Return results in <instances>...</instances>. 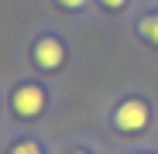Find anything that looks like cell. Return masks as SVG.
<instances>
[{
	"mask_svg": "<svg viewBox=\"0 0 158 154\" xmlns=\"http://www.w3.org/2000/svg\"><path fill=\"white\" fill-rule=\"evenodd\" d=\"M138 31L151 41V45H158V14H151V17H144L141 24H138Z\"/></svg>",
	"mask_w": 158,
	"mask_h": 154,
	"instance_id": "4",
	"label": "cell"
},
{
	"mask_svg": "<svg viewBox=\"0 0 158 154\" xmlns=\"http://www.w3.org/2000/svg\"><path fill=\"white\" fill-rule=\"evenodd\" d=\"M41 110H45V89H41V86L28 82V86H21V89L14 93V113H17V116L31 120V116H38Z\"/></svg>",
	"mask_w": 158,
	"mask_h": 154,
	"instance_id": "2",
	"label": "cell"
},
{
	"mask_svg": "<svg viewBox=\"0 0 158 154\" xmlns=\"http://www.w3.org/2000/svg\"><path fill=\"white\" fill-rule=\"evenodd\" d=\"M62 58H65V51H62V45H59L55 38H41V41L35 45V62H38L41 69H59Z\"/></svg>",
	"mask_w": 158,
	"mask_h": 154,
	"instance_id": "3",
	"label": "cell"
},
{
	"mask_svg": "<svg viewBox=\"0 0 158 154\" xmlns=\"http://www.w3.org/2000/svg\"><path fill=\"white\" fill-rule=\"evenodd\" d=\"M148 120H151L148 103H141V99H127V103H120V106H117V113H114V123L120 127V130H127V134L144 130V127H148Z\"/></svg>",
	"mask_w": 158,
	"mask_h": 154,
	"instance_id": "1",
	"label": "cell"
},
{
	"mask_svg": "<svg viewBox=\"0 0 158 154\" xmlns=\"http://www.w3.org/2000/svg\"><path fill=\"white\" fill-rule=\"evenodd\" d=\"M10 154H41V147H38L35 140H21V144L10 147Z\"/></svg>",
	"mask_w": 158,
	"mask_h": 154,
	"instance_id": "5",
	"label": "cell"
},
{
	"mask_svg": "<svg viewBox=\"0 0 158 154\" xmlns=\"http://www.w3.org/2000/svg\"><path fill=\"white\" fill-rule=\"evenodd\" d=\"M100 4H103V7H110V10H120L127 0H100Z\"/></svg>",
	"mask_w": 158,
	"mask_h": 154,
	"instance_id": "7",
	"label": "cell"
},
{
	"mask_svg": "<svg viewBox=\"0 0 158 154\" xmlns=\"http://www.w3.org/2000/svg\"><path fill=\"white\" fill-rule=\"evenodd\" d=\"M76 154H83V151H76Z\"/></svg>",
	"mask_w": 158,
	"mask_h": 154,
	"instance_id": "8",
	"label": "cell"
},
{
	"mask_svg": "<svg viewBox=\"0 0 158 154\" xmlns=\"http://www.w3.org/2000/svg\"><path fill=\"white\" fill-rule=\"evenodd\" d=\"M59 4H62L65 10H79V7H86V0H59Z\"/></svg>",
	"mask_w": 158,
	"mask_h": 154,
	"instance_id": "6",
	"label": "cell"
}]
</instances>
